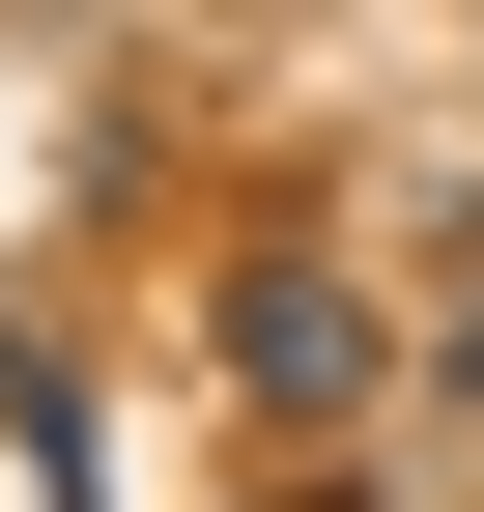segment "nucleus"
Wrapping results in <instances>:
<instances>
[{"mask_svg":"<svg viewBox=\"0 0 484 512\" xmlns=\"http://www.w3.org/2000/svg\"><path fill=\"white\" fill-rule=\"evenodd\" d=\"M228 370H257V399H371V285L257 256V285H228Z\"/></svg>","mask_w":484,"mask_h":512,"instance_id":"obj_1","label":"nucleus"},{"mask_svg":"<svg viewBox=\"0 0 484 512\" xmlns=\"http://www.w3.org/2000/svg\"><path fill=\"white\" fill-rule=\"evenodd\" d=\"M285 512H371V484H285Z\"/></svg>","mask_w":484,"mask_h":512,"instance_id":"obj_2","label":"nucleus"}]
</instances>
